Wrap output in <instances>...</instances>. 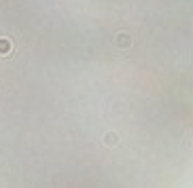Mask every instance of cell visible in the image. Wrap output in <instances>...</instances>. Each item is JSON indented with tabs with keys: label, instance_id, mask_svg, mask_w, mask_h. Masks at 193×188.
<instances>
[{
	"label": "cell",
	"instance_id": "1",
	"mask_svg": "<svg viewBox=\"0 0 193 188\" xmlns=\"http://www.w3.org/2000/svg\"><path fill=\"white\" fill-rule=\"evenodd\" d=\"M6 42H9V40H0V51H6V49H9Z\"/></svg>",
	"mask_w": 193,
	"mask_h": 188
}]
</instances>
